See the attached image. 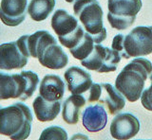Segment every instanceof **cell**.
Masks as SVG:
<instances>
[{
    "label": "cell",
    "instance_id": "6da1fadb",
    "mask_svg": "<svg viewBox=\"0 0 152 140\" xmlns=\"http://www.w3.org/2000/svg\"><path fill=\"white\" fill-rule=\"evenodd\" d=\"M31 57L37 58L40 64L50 69H62L69 63V57L49 31L39 30L27 37Z\"/></svg>",
    "mask_w": 152,
    "mask_h": 140
},
{
    "label": "cell",
    "instance_id": "7a4b0ae2",
    "mask_svg": "<svg viewBox=\"0 0 152 140\" xmlns=\"http://www.w3.org/2000/svg\"><path fill=\"white\" fill-rule=\"evenodd\" d=\"M152 72V64L145 58L138 57L122 69L115 80V86L130 102L140 99L145 82Z\"/></svg>",
    "mask_w": 152,
    "mask_h": 140
},
{
    "label": "cell",
    "instance_id": "3957f363",
    "mask_svg": "<svg viewBox=\"0 0 152 140\" xmlns=\"http://www.w3.org/2000/svg\"><path fill=\"white\" fill-rule=\"evenodd\" d=\"M32 114L22 102H14L8 107L0 106V134L13 140L28 137L31 131Z\"/></svg>",
    "mask_w": 152,
    "mask_h": 140
},
{
    "label": "cell",
    "instance_id": "277c9868",
    "mask_svg": "<svg viewBox=\"0 0 152 140\" xmlns=\"http://www.w3.org/2000/svg\"><path fill=\"white\" fill-rule=\"evenodd\" d=\"M112 48L125 59L151 54L152 27H136L127 35H116L112 40Z\"/></svg>",
    "mask_w": 152,
    "mask_h": 140
},
{
    "label": "cell",
    "instance_id": "5b68a950",
    "mask_svg": "<svg viewBox=\"0 0 152 140\" xmlns=\"http://www.w3.org/2000/svg\"><path fill=\"white\" fill-rule=\"evenodd\" d=\"M38 83V75L32 71L17 74L0 72V100L19 99L25 101L34 94Z\"/></svg>",
    "mask_w": 152,
    "mask_h": 140
},
{
    "label": "cell",
    "instance_id": "8992f818",
    "mask_svg": "<svg viewBox=\"0 0 152 140\" xmlns=\"http://www.w3.org/2000/svg\"><path fill=\"white\" fill-rule=\"evenodd\" d=\"M73 12L86 31L93 37L95 44L102 43L107 38V30L103 22L104 12L97 0H76Z\"/></svg>",
    "mask_w": 152,
    "mask_h": 140
},
{
    "label": "cell",
    "instance_id": "52a82bcc",
    "mask_svg": "<svg viewBox=\"0 0 152 140\" xmlns=\"http://www.w3.org/2000/svg\"><path fill=\"white\" fill-rule=\"evenodd\" d=\"M51 27L58 35L61 45L69 51L77 48L86 35L84 29L78 24V20L65 10H57L53 13Z\"/></svg>",
    "mask_w": 152,
    "mask_h": 140
},
{
    "label": "cell",
    "instance_id": "ba28073f",
    "mask_svg": "<svg viewBox=\"0 0 152 140\" xmlns=\"http://www.w3.org/2000/svg\"><path fill=\"white\" fill-rule=\"evenodd\" d=\"M142 0H108L107 20L113 29L124 30L134 24Z\"/></svg>",
    "mask_w": 152,
    "mask_h": 140
},
{
    "label": "cell",
    "instance_id": "9c48e42d",
    "mask_svg": "<svg viewBox=\"0 0 152 140\" xmlns=\"http://www.w3.org/2000/svg\"><path fill=\"white\" fill-rule=\"evenodd\" d=\"M28 35L21 36L16 42L0 45V69H21L31 57L27 46Z\"/></svg>",
    "mask_w": 152,
    "mask_h": 140
},
{
    "label": "cell",
    "instance_id": "30bf717a",
    "mask_svg": "<svg viewBox=\"0 0 152 140\" xmlns=\"http://www.w3.org/2000/svg\"><path fill=\"white\" fill-rule=\"evenodd\" d=\"M121 59L122 56L117 50L96 44L88 57L81 61V64L88 70L99 73H108L115 71Z\"/></svg>",
    "mask_w": 152,
    "mask_h": 140
},
{
    "label": "cell",
    "instance_id": "8fae6325",
    "mask_svg": "<svg viewBox=\"0 0 152 140\" xmlns=\"http://www.w3.org/2000/svg\"><path fill=\"white\" fill-rule=\"evenodd\" d=\"M125 96L110 83H93L90 87L89 102H97L107 107L110 115H117L126 106Z\"/></svg>",
    "mask_w": 152,
    "mask_h": 140
},
{
    "label": "cell",
    "instance_id": "7c38bea8",
    "mask_svg": "<svg viewBox=\"0 0 152 140\" xmlns=\"http://www.w3.org/2000/svg\"><path fill=\"white\" fill-rule=\"evenodd\" d=\"M140 131V121L134 115L129 113L119 114L110 124L111 136L119 140H126L134 137Z\"/></svg>",
    "mask_w": 152,
    "mask_h": 140
},
{
    "label": "cell",
    "instance_id": "4fadbf2b",
    "mask_svg": "<svg viewBox=\"0 0 152 140\" xmlns=\"http://www.w3.org/2000/svg\"><path fill=\"white\" fill-rule=\"evenodd\" d=\"M28 0H1L0 19L8 27H17L26 19Z\"/></svg>",
    "mask_w": 152,
    "mask_h": 140
},
{
    "label": "cell",
    "instance_id": "5bb4252c",
    "mask_svg": "<svg viewBox=\"0 0 152 140\" xmlns=\"http://www.w3.org/2000/svg\"><path fill=\"white\" fill-rule=\"evenodd\" d=\"M68 90L71 94L81 95L90 89L93 84L90 74L78 66H71L65 72Z\"/></svg>",
    "mask_w": 152,
    "mask_h": 140
},
{
    "label": "cell",
    "instance_id": "9a60e30c",
    "mask_svg": "<svg viewBox=\"0 0 152 140\" xmlns=\"http://www.w3.org/2000/svg\"><path fill=\"white\" fill-rule=\"evenodd\" d=\"M82 122L90 133H97L104 129L107 122V114L104 107L100 103L87 107L82 114Z\"/></svg>",
    "mask_w": 152,
    "mask_h": 140
},
{
    "label": "cell",
    "instance_id": "2e32d148",
    "mask_svg": "<svg viewBox=\"0 0 152 140\" xmlns=\"http://www.w3.org/2000/svg\"><path fill=\"white\" fill-rule=\"evenodd\" d=\"M65 94V83L57 75H46L40 82L39 95L50 101L61 100Z\"/></svg>",
    "mask_w": 152,
    "mask_h": 140
},
{
    "label": "cell",
    "instance_id": "e0dca14e",
    "mask_svg": "<svg viewBox=\"0 0 152 140\" xmlns=\"http://www.w3.org/2000/svg\"><path fill=\"white\" fill-rule=\"evenodd\" d=\"M33 111L37 119L41 122L51 121L57 118L61 111V100L50 101L42 96H38L33 100Z\"/></svg>",
    "mask_w": 152,
    "mask_h": 140
},
{
    "label": "cell",
    "instance_id": "ac0fdd59",
    "mask_svg": "<svg viewBox=\"0 0 152 140\" xmlns=\"http://www.w3.org/2000/svg\"><path fill=\"white\" fill-rule=\"evenodd\" d=\"M87 103L86 99L81 95L72 94L63 103L62 118L65 122L70 125L77 124L79 121L81 110Z\"/></svg>",
    "mask_w": 152,
    "mask_h": 140
},
{
    "label": "cell",
    "instance_id": "d6986e66",
    "mask_svg": "<svg viewBox=\"0 0 152 140\" xmlns=\"http://www.w3.org/2000/svg\"><path fill=\"white\" fill-rule=\"evenodd\" d=\"M54 7L55 0H31L28 6V12L32 20L40 22L49 17Z\"/></svg>",
    "mask_w": 152,
    "mask_h": 140
},
{
    "label": "cell",
    "instance_id": "ffe728a7",
    "mask_svg": "<svg viewBox=\"0 0 152 140\" xmlns=\"http://www.w3.org/2000/svg\"><path fill=\"white\" fill-rule=\"evenodd\" d=\"M94 44H95V42H94L93 37L90 35L88 32H86L85 38L83 39V41L77 45V48L70 50V53L75 59L83 61L84 59L88 58L89 54L92 52Z\"/></svg>",
    "mask_w": 152,
    "mask_h": 140
},
{
    "label": "cell",
    "instance_id": "44dd1931",
    "mask_svg": "<svg viewBox=\"0 0 152 140\" xmlns=\"http://www.w3.org/2000/svg\"><path fill=\"white\" fill-rule=\"evenodd\" d=\"M40 139H63L66 140L68 139V134L61 127L58 126H51L45 129L42 132V134L40 136Z\"/></svg>",
    "mask_w": 152,
    "mask_h": 140
},
{
    "label": "cell",
    "instance_id": "7402d4cb",
    "mask_svg": "<svg viewBox=\"0 0 152 140\" xmlns=\"http://www.w3.org/2000/svg\"><path fill=\"white\" fill-rule=\"evenodd\" d=\"M150 81L151 85L147 89L142 91V94L141 96V101L142 106L148 111H152V72L150 74Z\"/></svg>",
    "mask_w": 152,
    "mask_h": 140
},
{
    "label": "cell",
    "instance_id": "603a6c76",
    "mask_svg": "<svg viewBox=\"0 0 152 140\" xmlns=\"http://www.w3.org/2000/svg\"><path fill=\"white\" fill-rule=\"evenodd\" d=\"M66 2H69V3H73V2H75L76 0H66Z\"/></svg>",
    "mask_w": 152,
    "mask_h": 140
}]
</instances>
